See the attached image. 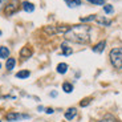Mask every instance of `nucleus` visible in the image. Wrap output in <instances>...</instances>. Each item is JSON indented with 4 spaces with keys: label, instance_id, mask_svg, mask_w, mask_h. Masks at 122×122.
<instances>
[{
    "label": "nucleus",
    "instance_id": "obj_13",
    "mask_svg": "<svg viewBox=\"0 0 122 122\" xmlns=\"http://www.w3.org/2000/svg\"><path fill=\"white\" fill-rule=\"evenodd\" d=\"M29 74H30L29 70H20V72L16 73V77H17V78H28Z\"/></svg>",
    "mask_w": 122,
    "mask_h": 122
},
{
    "label": "nucleus",
    "instance_id": "obj_14",
    "mask_svg": "<svg viewBox=\"0 0 122 122\" xmlns=\"http://www.w3.org/2000/svg\"><path fill=\"white\" fill-rule=\"evenodd\" d=\"M66 4L70 8H74V7L81 5V0H66Z\"/></svg>",
    "mask_w": 122,
    "mask_h": 122
},
{
    "label": "nucleus",
    "instance_id": "obj_28",
    "mask_svg": "<svg viewBox=\"0 0 122 122\" xmlns=\"http://www.w3.org/2000/svg\"><path fill=\"white\" fill-rule=\"evenodd\" d=\"M0 122H1V121H0Z\"/></svg>",
    "mask_w": 122,
    "mask_h": 122
},
{
    "label": "nucleus",
    "instance_id": "obj_4",
    "mask_svg": "<svg viewBox=\"0 0 122 122\" xmlns=\"http://www.w3.org/2000/svg\"><path fill=\"white\" fill-rule=\"evenodd\" d=\"M7 121L9 122H15V121H19V119H24V118H29V116L28 114H19V113H13V112H11V113H8L5 116Z\"/></svg>",
    "mask_w": 122,
    "mask_h": 122
},
{
    "label": "nucleus",
    "instance_id": "obj_18",
    "mask_svg": "<svg viewBox=\"0 0 122 122\" xmlns=\"http://www.w3.org/2000/svg\"><path fill=\"white\" fill-rule=\"evenodd\" d=\"M96 19H97V16H96V15H90V16H88V17H81V21H82V23H86V21L96 20Z\"/></svg>",
    "mask_w": 122,
    "mask_h": 122
},
{
    "label": "nucleus",
    "instance_id": "obj_10",
    "mask_svg": "<svg viewBox=\"0 0 122 122\" xmlns=\"http://www.w3.org/2000/svg\"><path fill=\"white\" fill-rule=\"evenodd\" d=\"M56 69H57V72L60 74H64V73H66V70H68V65L65 64V62H60Z\"/></svg>",
    "mask_w": 122,
    "mask_h": 122
},
{
    "label": "nucleus",
    "instance_id": "obj_25",
    "mask_svg": "<svg viewBox=\"0 0 122 122\" xmlns=\"http://www.w3.org/2000/svg\"><path fill=\"white\" fill-rule=\"evenodd\" d=\"M3 4H4V0H0V8L3 7Z\"/></svg>",
    "mask_w": 122,
    "mask_h": 122
},
{
    "label": "nucleus",
    "instance_id": "obj_6",
    "mask_svg": "<svg viewBox=\"0 0 122 122\" xmlns=\"http://www.w3.org/2000/svg\"><path fill=\"white\" fill-rule=\"evenodd\" d=\"M32 56V49L29 46H24V48L20 51V57L21 58H29Z\"/></svg>",
    "mask_w": 122,
    "mask_h": 122
},
{
    "label": "nucleus",
    "instance_id": "obj_3",
    "mask_svg": "<svg viewBox=\"0 0 122 122\" xmlns=\"http://www.w3.org/2000/svg\"><path fill=\"white\" fill-rule=\"evenodd\" d=\"M19 8V0H12V1H9L5 7H4V13L7 16H11L17 11Z\"/></svg>",
    "mask_w": 122,
    "mask_h": 122
},
{
    "label": "nucleus",
    "instance_id": "obj_19",
    "mask_svg": "<svg viewBox=\"0 0 122 122\" xmlns=\"http://www.w3.org/2000/svg\"><path fill=\"white\" fill-rule=\"evenodd\" d=\"M104 11L106 13H113L114 12V8L110 5V4H106V5H104Z\"/></svg>",
    "mask_w": 122,
    "mask_h": 122
},
{
    "label": "nucleus",
    "instance_id": "obj_16",
    "mask_svg": "<svg viewBox=\"0 0 122 122\" xmlns=\"http://www.w3.org/2000/svg\"><path fill=\"white\" fill-rule=\"evenodd\" d=\"M15 65H16V60H15V58H8V60H7L5 66H7V69H8V70L13 69V68H15Z\"/></svg>",
    "mask_w": 122,
    "mask_h": 122
},
{
    "label": "nucleus",
    "instance_id": "obj_11",
    "mask_svg": "<svg viewBox=\"0 0 122 122\" xmlns=\"http://www.w3.org/2000/svg\"><path fill=\"white\" fill-rule=\"evenodd\" d=\"M9 49L7 46H0V58H8Z\"/></svg>",
    "mask_w": 122,
    "mask_h": 122
},
{
    "label": "nucleus",
    "instance_id": "obj_20",
    "mask_svg": "<svg viewBox=\"0 0 122 122\" xmlns=\"http://www.w3.org/2000/svg\"><path fill=\"white\" fill-rule=\"evenodd\" d=\"M88 1L92 4H96V5H104L105 4V0H88Z\"/></svg>",
    "mask_w": 122,
    "mask_h": 122
},
{
    "label": "nucleus",
    "instance_id": "obj_21",
    "mask_svg": "<svg viewBox=\"0 0 122 122\" xmlns=\"http://www.w3.org/2000/svg\"><path fill=\"white\" fill-rule=\"evenodd\" d=\"M89 102H90V98H85V100H82V102H81V106H86V105H89Z\"/></svg>",
    "mask_w": 122,
    "mask_h": 122
},
{
    "label": "nucleus",
    "instance_id": "obj_9",
    "mask_svg": "<svg viewBox=\"0 0 122 122\" xmlns=\"http://www.w3.org/2000/svg\"><path fill=\"white\" fill-rule=\"evenodd\" d=\"M61 49H62V53H64L65 56H69V55H72V53H73V49L70 48L66 43H64L62 45H61Z\"/></svg>",
    "mask_w": 122,
    "mask_h": 122
},
{
    "label": "nucleus",
    "instance_id": "obj_26",
    "mask_svg": "<svg viewBox=\"0 0 122 122\" xmlns=\"http://www.w3.org/2000/svg\"><path fill=\"white\" fill-rule=\"evenodd\" d=\"M0 68H1V64H0Z\"/></svg>",
    "mask_w": 122,
    "mask_h": 122
},
{
    "label": "nucleus",
    "instance_id": "obj_23",
    "mask_svg": "<svg viewBox=\"0 0 122 122\" xmlns=\"http://www.w3.org/2000/svg\"><path fill=\"white\" fill-rule=\"evenodd\" d=\"M56 96H57V93H56V92H52V93H51V97H56Z\"/></svg>",
    "mask_w": 122,
    "mask_h": 122
},
{
    "label": "nucleus",
    "instance_id": "obj_12",
    "mask_svg": "<svg viewBox=\"0 0 122 122\" xmlns=\"http://www.w3.org/2000/svg\"><path fill=\"white\" fill-rule=\"evenodd\" d=\"M96 21H97L100 25H105V27H107V25L112 24V21L107 20V19H105V17H97V19H96Z\"/></svg>",
    "mask_w": 122,
    "mask_h": 122
},
{
    "label": "nucleus",
    "instance_id": "obj_15",
    "mask_svg": "<svg viewBox=\"0 0 122 122\" xmlns=\"http://www.w3.org/2000/svg\"><path fill=\"white\" fill-rule=\"evenodd\" d=\"M100 122H117V118L114 116H112V114H106Z\"/></svg>",
    "mask_w": 122,
    "mask_h": 122
},
{
    "label": "nucleus",
    "instance_id": "obj_5",
    "mask_svg": "<svg viewBox=\"0 0 122 122\" xmlns=\"http://www.w3.org/2000/svg\"><path fill=\"white\" fill-rule=\"evenodd\" d=\"M76 116H77V109L76 107H69V109L66 110V113H65V118H66L68 121L73 119Z\"/></svg>",
    "mask_w": 122,
    "mask_h": 122
},
{
    "label": "nucleus",
    "instance_id": "obj_24",
    "mask_svg": "<svg viewBox=\"0 0 122 122\" xmlns=\"http://www.w3.org/2000/svg\"><path fill=\"white\" fill-rule=\"evenodd\" d=\"M37 110H39V112H41V110H44V107L43 106H39V107H37Z\"/></svg>",
    "mask_w": 122,
    "mask_h": 122
},
{
    "label": "nucleus",
    "instance_id": "obj_22",
    "mask_svg": "<svg viewBox=\"0 0 122 122\" xmlns=\"http://www.w3.org/2000/svg\"><path fill=\"white\" fill-rule=\"evenodd\" d=\"M46 113H48V114H52V113H53V109H51V107H48V109H46Z\"/></svg>",
    "mask_w": 122,
    "mask_h": 122
},
{
    "label": "nucleus",
    "instance_id": "obj_2",
    "mask_svg": "<svg viewBox=\"0 0 122 122\" xmlns=\"http://www.w3.org/2000/svg\"><path fill=\"white\" fill-rule=\"evenodd\" d=\"M110 62L116 69H122V48L121 46H117L113 48L110 51Z\"/></svg>",
    "mask_w": 122,
    "mask_h": 122
},
{
    "label": "nucleus",
    "instance_id": "obj_27",
    "mask_svg": "<svg viewBox=\"0 0 122 122\" xmlns=\"http://www.w3.org/2000/svg\"><path fill=\"white\" fill-rule=\"evenodd\" d=\"M0 35H1V32H0Z\"/></svg>",
    "mask_w": 122,
    "mask_h": 122
},
{
    "label": "nucleus",
    "instance_id": "obj_8",
    "mask_svg": "<svg viewBox=\"0 0 122 122\" xmlns=\"http://www.w3.org/2000/svg\"><path fill=\"white\" fill-rule=\"evenodd\" d=\"M21 5H23V9H24L25 12H33L35 11V5L32 3H29V1H24Z\"/></svg>",
    "mask_w": 122,
    "mask_h": 122
},
{
    "label": "nucleus",
    "instance_id": "obj_17",
    "mask_svg": "<svg viewBox=\"0 0 122 122\" xmlns=\"http://www.w3.org/2000/svg\"><path fill=\"white\" fill-rule=\"evenodd\" d=\"M62 89H64L65 93H72V90H73V85L69 82H64L62 84Z\"/></svg>",
    "mask_w": 122,
    "mask_h": 122
},
{
    "label": "nucleus",
    "instance_id": "obj_7",
    "mask_svg": "<svg viewBox=\"0 0 122 122\" xmlns=\"http://www.w3.org/2000/svg\"><path fill=\"white\" fill-rule=\"evenodd\" d=\"M105 46H106V41H100V43H98L97 45H94L93 51H94L96 53H101V52H104Z\"/></svg>",
    "mask_w": 122,
    "mask_h": 122
},
{
    "label": "nucleus",
    "instance_id": "obj_1",
    "mask_svg": "<svg viewBox=\"0 0 122 122\" xmlns=\"http://www.w3.org/2000/svg\"><path fill=\"white\" fill-rule=\"evenodd\" d=\"M68 41H73L78 44H86L90 41V27L85 24L73 25L70 27L69 30L64 35Z\"/></svg>",
    "mask_w": 122,
    "mask_h": 122
}]
</instances>
